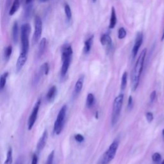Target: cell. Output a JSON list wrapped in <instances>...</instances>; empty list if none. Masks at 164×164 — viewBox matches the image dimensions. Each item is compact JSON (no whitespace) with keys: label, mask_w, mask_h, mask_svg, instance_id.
Segmentation results:
<instances>
[{"label":"cell","mask_w":164,"mask_h":164,"mask_svg":"<svg viewBox=\"0 0 164 164\" xmlns=\"http://www.w3.org/2000/svg\"><path fill=\"white\" fill-rule=\"evenodd\" d=\"M147 54V49L145 48L142 51L141 53L135 63V66L131 74V83H132V89L133 91H135L139 85L140 76L143 73L144 61Z\"/></svg>","instance_id":"6da1fadb"},{"label":"cell","mask_w":164,"mask_h":164,"mask_svg":"<svg viewBox=\"0 0 164 164\" xmlns=\"http://www.w3.org/2000/svg\"><path fill=\"white\" fill-rule=\"evenodd\" d=\"M124 97V94L121 93L119 95H118L114 100L111 116V124L112 126H114L119 121L123 105Z\"/></svg>","instance_id":"7a4b0ae2"},{"label":"cell","mask_w":164,"mask_h":164,"mask_svg":"<svg viewBox=\"0 0 164 164\" xmlns=\"http://www.w3.org/2000/svg\"><path fill=\"white\" fill-rule=\"evenodd\" d=\"M31 32V26L28 23H25L21 28V53L28 54L30 48V34Z\"/></svg>","instance_id":"3957f363"},{"label":"cell","mask_w":164,"mask_h":164,"mask_svg":"<svg viewBox=\"0 0 164 164\" xmlns=\"http://www.w3.org/2000/svg\"><path fill=\"white\" fill-rule=\"evenodd\" d=\"M119 148V140L115 139L109 146L108 149L104 152L98 164H109L115 158Z\"/></svg>","instance_id":"277c9868"},{"label":"cell","mask_w":164,"mask_h":164,"mask_svg":"<svg viewBox=\"0 0 164 164\" xmlns=\"http://www.w3.org/2000/svg\"><path fill=\"white\" fill-rule=\"evenodd\" d=\"M68 107L66 105H63L60 110L59 114L57 115V119L54 124L53 132L54 134L59 135L62 132L64 124H65V119L66 117Z\"/></svg>","instance_id":"5b68a950"},{"label":"cell","mask_w":164,"mask_h":164,"mask_svg":"<svg viewBox=\"0 0 164 164\" xmlns=\"http://www.w3.org/2000/svg\"><path fill=\"white\" fill-rule=\"evenodd\" d=\"M34 32L33 35V44L35 45L41 38L42 33V21L39 16H37L35 17L34 19Z\"/></svg>","instance_id":"8992f818"},{"label":"cell","mask_w":164,"mask_h":164,"mask_svg":"<svg viewBox=\"0 0 164 164\" xmlns=\"http://www.w3.org/2000/svg\"><path fill=\"white\" fill-rule=\"evenodd\" d=\"M40 104H41L40 100H38V101L35 104L34 108H33V110H32L31 114H30V115L29 117L28 121V130H31L33 128V127H34V126L36 122Z\"/></svg>","instance_id":"52a82bcc"},{"label":"cell","mask_w":164,"mask_h":164,"mask_svg":"<svg viewBox=\"0 0 164 164\" xmlns=\"http://www.w3.org/2000/svg\"><path fill=\"white\" fill-rule=\"evenodd\" d=\"M143 32L139 31L137 33V34L135 44H134L133 49H132L133 59H135L136 57L141 45H143Z\"/></svg>","instance_id":"ba28073f"},{"label":"cell","mask_w":164,"mask_h":164,"mask_svg":"<svg viewBox=\"0 0 164 164\" xmlns=\"http://www.w3.org/2000/svg\"><path fill=\"white\" fill-rule=\"evenodd\" d=\"M72 57H67L62 59V65L60 71V76L61 78H64L66 76L68 72L69 71L71 62Z\"/></svg>","instance_id":"9c48e42d"},{"label":"cell","mask_w":164,"mask_h":164,"mask_svg":"<svg viewBox=\"0 0 164 164\" xmlns=\"http://www.w3.org/2000/svg\"><path fill=\"white\" fill-rule=\"evenodd\" d=\"M48 132L47 129H45V131H44V132L41 137L40 138L38 143H37V151L39 152L42 151L43 149L45 148L47 140H48Z\"/></svg>","instance_id":"30bf717a"},{"label":"cell","mask_w":164,"mask_h":164,"mask_svg":"<svg viewBox=\"0 0 164 164\" xmlns=\"http://www.w3.org/2000/svg\"><path fill=\"white\" fill-rule=\"evenodd\" d=\"M28 59V54L26 53H20L19 56L18 57V59L17 60V63H16V71L18 73L19 72L22 68H23V66L25 65V64L26 62Z\"/></svg>","instance_id":"8fae6325"},{"label":"cell","mask_w":164,"mask_h":164,"mask_svg":"<svg viewBox=\"0 0 164 164\" xmlns=\"http://www.w3.org/2000/svg\"><path fill=\"white\" fill-rule=\"evenodd\" d=\"M100 42L101 45L106 47L108 50H110L112 48V40L110 36L107 34H104L101 37Z\"/></svg>","instance_id":"7c38bea8"},{"label":"cell","mask_w":164,"mask_h":164,"mask_svg":"<svg viewBox=\"0 0 164 164\" xmlns=\"http://www.w3.org/2000/svg\"><path fill=\"white\" fill-rule=\"evenodd\" d=\"M84 83V76H82L76 82L74 88V96H77L81 92Z\"/></svg>","instance_id":"4fadbf2b"},{"label":"cell","mask_w":164,"mask_h":164,"mask_svg":"<svg viewBox=\"0 0 164 164\" xmlns=\"http://www.w3.org/2000/svg\"><path fill=\"white\" fill-rule=\"evenodd\" d=\"M57 92V89L55 86H52L51 88L49 89L46 98L48 101L49 102H52L54 100V97L56 96Z\"/></svg>","instance_id":"5bb4252c"},{"label":"cell","mask_w":164,"mask_h":164,"mask_svg":"<svg viewBox=\"0 0 164 164\" xmlns=\"http://www.w3.org/2000/svg\"><path fill=\"white\" fill-rule=\"evenodd\" d=\"M93 41H94V35H91L85 41L83 51L85 54H88L90 52L92 46Z\"/></svg>","instance_id":"9a60e30c"},{"label":"cell","mask_w":164,"mask_h":164,"mask_svg":"<svg viewBox=\"0 0 164 164\" xmlns=\"http://www.w3.org/2000/svg\"><path fill=\"white\" fill-rule=\"evenodd\" d=\"M47 47V40L46 38H42L39 42V48H38V55L41 57L44 53L45 52Z\"/></svg>","instance_id":"2e32d148"},{"label":"cell","mask_w":164,"mask_h":164,"mask_svg":"<svg viewBox=\"0 0 164 164\" xmlns=\"http://www.w3.org/2000/svg\"><path fill=\"white\" fill-rule=\"evenodd\" d=\"M117 23V16H116V12H115V9L114 7H112L111 10V16L110 19V25H109V28L110 29H113L115 28Z\"/></svg>","instance_id":"e0dca14e"},{"label":"cell","mask_w":164,"mask_h":164,"mask_svg":"<svg viewBox=\"0 0 164 164\" xmlns=\"http://www.w3.org/2000/svg\"><path fill=\"white\" fill-rule=\"evenodd\" d=\"M96 103V98L95 96L93 94L89 93L88 94L87 96V99H86V106L87 108H92Z\"/></svg>","instance_id":"ac0fdd59"},{"label":"cell","mask_w":164,"mask_h":164,"mask_svg":"<svg viewBox=\"0 0 164 164\" xmlns=\"http://www.w3.org/2000/svg\"><path fill=\"white\" fill-rule=\"evenodd\" d=\"M19 7H20V0H14L12 5L11 7L10 10L9 11L8 15L10 16H13L18 10Z\"/></svg>","instance_id":"d6986e66"},{"label":"cell","mask_w":164,"mask_h":164,"mask_svg":"<svg viewBox=\"0 0 164 164\" xmlns=\"http://www.w3.org/2000/svg\"><path fill=\"white\" fill-rule=\"evenodd\" d=\"M12 39L14 43H17L19 39V26L17 22H14L12 27Z\"/></svg>","instance_id":"ffe728a7"},{"label":"cell","mask_w":164,"mask_h":164,"mask_svg":"<svg viewBox=\"0 0 164 164\" xmlns=\"http://www.w3.org/2000/svg\"><path fill=\"white\" fill-rule=\"evenodd\" d=\"M12 46H8L5 48L4 53H3V58L5 62H8L12 55Z\"/></svg>","instance_id":"44dd1931"},{"label":"cell","mask_w":164,"mask_h":164,"mask_svg":"<svg viewBox=\"0 0 164 164\" xmlns=\"http://www.w3.org/2000/svg\"><path fill=\"white\" fill-rule=\"evenodd\" d=\"M13 162V152L12 148L9 147L7 153V158L4 162V164H12Z\"/></svg>","instance_id":"7402d4cb"},{"label":"cell","mask_w":164,"mask_h":164,"mask_svg":"<svg viewBox=\"0 0 164 164\" xmlns=\"http://www.w3.org/2000/svg\"><path fill=\"white\" fill-rule=\"evenodd\" d=\"M8 76V73L5 72L3 74H2L1 77H0V89L1 90H3L4 89V87H5Z\"/></svg>","instance_id":"603a6c76"},{"label":"cell","mask_w":164,"mask_h":164,"mask_svg":"<svg viewBox=\"0 0 164 164\" xmlns=\"http://www.w3.org/2000/svg\"><path fill=\"white\" fill-rule=\"evenodd\" d=\"M127 82H128V73L127 72H124L121 78V89L122 91H124L127 86Z\"/></svg>","instance_id":"cb8c5ba5"},{"label":"cell","mask_w":164,"mask_h":164,"mask_svg":"<svg viewBox=\"0 0 164 164\" xmlns=\"http://www.w3.org/2000/svg\"><path fill=\"white\" fill-rule=\"evenodd\" d=\"M64 11L65 16H66V18L68 21H70L72 19V12L71 9L70 8V6L68 4H65L64 6Z\"/></svg>","instance_id":"d4e9b609"},{"label":"cell","mask_w":164,"mask_h":164,"mask_svg":"<svg viewBox=\"0 0 164 164\" xmlns=\"http://www.w3.org/2000/svg\"><path fill=\"white\" fill-rule=\"evenodd\" d=\"M126 30L123 27L120 28L118 31V38L119 39H123L124 38L126 37Z\"/></svg>","instance_id":"484cf974"},{"label":"cell","mask_w":164,"mask_h":164,"mask_svg":"<svg viewBox=\"0 0 164 164\" xmlns=\"http://www.w3.org/2000/svg\"><path fill=\"white\" fill-rule=\"evenodd\" d=\"M54 158V151H52L48 157L45 164H53Z\"/></svg>","instance_id":"4316f807"},{"label":"cell","mask_w":164,"mask_h":164,"mask_svg":"<svg viewBox=\"0 0 164 164\" xmlns=\"http://www.w3.org/2000/svg\"><path fill=\"white\" fill-rule=\"evenodd\" d=\"M152 160L155 163H159L162 160V156L158 152H155L152 155Z\"/></svg>","instance_id":"83f0119b"},{"label":"cell","mask_w":164,"mask_h":164,"mask_svg":"<svg viewBox=\"0 0 164 164\" xmlns=\"http://www.w3.org/2000/svg\"><path fill=\"white\" fill-rule=\"evenodd\" d=\"M146 119H147V121L149 123H151L152 121H153V119H154L153 114H152L151 112H148L146 114Z\"/></svg>","instance_id":"f1b7e54d"},{"label":"cell","mask_w":164,"mask_h":164,"mask_svg":"<svg viewBox=\"0 0 164 164\" xmlns=\"http://www.w3.org/2000/svg\"><path fill=\"white\" fill-rule=\"evenodd\" d=\"M74 139H75V140L76 142H78V143H82L84 141L85 138H84V137L82 135L78 134H76V135H74Z\"/></svg>","instance_id":"f546056e"},{"label":"cell","mask_w":164,"mask_h":164,"mask_svg":"<svg viewBox=\"0 0 164 164\" xmlns=\"http://www.w3.org/2000/svg\"><path fill=\"white\" fill-rule=\"evenodd\" d=\"M134 106V100L132 96H129L128 101V108L129 110H132Z\"/></svg>","instance_id":"4dcf8cb0"},{"label":"cell","mask_w":164,"mask_h":164,"mask_svg":"<svg viewBox=\"0 0 164 164\" xmlns=\"http://www.w3.org/2000/svg\"><path fill=\"white\" fill-rule=\"evenodd\" d=\"M38 155L37 153H34V155L32 157V160H31V164H38Z\"/></svg>","instance_id":"1f68e13d"},{"label":"cell","mask_w":164,"mask_h":164,"mask_svg":"<svg viewBox=\"0 0 164 164\" xmlns=\"http://www.w3.org/2000/svg\"><path fill=\"white\" fill-rule=\"evenodd\" d=\"M156 97H157V92L155 91H153L150 94V101H151V103H153V101L156 99Z\"/></svg>","instance_id":"d6a6232c"},{"label":"cell","mask_w":164,"mask_h":164,"mask_svg":"<svg viewBox=\"0 0 164 164\" xmlns=\"http://www.w3.org/2000/svg\"><path fill=\"white\" fill-rule=\"evenodd\" d=\"M12 2V0H6V4H5V10H6V12H8V13H9V11L10 10V3Z\"/></svg>","instance_id":"836d02e7"},{"label":"cell","mask_w":164,"mask_h":164,"mask_svg":"<svg viewBox=\"0 0 164 164\" xmlns=\"http://www.w3.org/2000/svg\"><path fill=\"white\" fill-rule=\"evenodd\" d=\"M15 164H23V160H22L21 158H19Z\"/></svg>","instance_id":"e575fe53"},{"label":"cell","mask_w":164,"mask_h":164,"mask_svg":"<svg viewBox=\"0 0 164 164\" xmlns=\"http://www.w3.org/2000/svg\"><path fill=\"white\" fill-rule=\"evenodd\" d=\"M164 40V29H163V33H162V38H161V40L163 41Z\"/></svg>","instance_id":"d590c367"},{"label":"cell","mask_w":164,"mask_h":164,"mask_svg":"<svg viewBox=\"0 0 164 164\" xmlns=\"http://www.w3.org/2000/svg\"><path fill=\"white\" fill-rule=\"evenodd\" d=\"M162 135H163V136L164 137V129L162 130Z\"/></svg>","instance_id":"8d00e7d4"},{"label":"cell","mask_w":164,"mask_h":164,"mask_svg":"<svg viewBox=\"0 0 164 164\" xmlns=\"http://www.w3.org/2000/svg\"><path fill=\"white\" fill-rule=\"evenodd\" d=\"M96 1H97V0H92V2H96Z\"/></svg>","instance_id":"74e56055"},{"label":"cell","mask_w":164,"mask_h":164,"mask_svg":"<svg viewBox=\"0 0 164 164\" xmlns=\"http://www.w3.org/2000/svg\"><path fill=\"white\" fill-rule=\"evenodd\" d=\"M161 164H164V160H163V162H162V163Z\"/></svg>","instance_id":"f35d334b"}]
</instances>
